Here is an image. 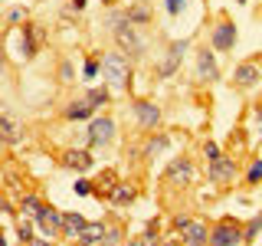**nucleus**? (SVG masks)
<instances>
[{"instance_id": "f257e3e1", "label": "nucleus", "mask_w": 262, "mask_h": 246, "mask_svg": "<svg viewBox=\"0 0 262 246\" xmlns=\"http://www.w3.org/2000/svg\"><path fill=\"white\" fill-rule=\"evenodd\" d=\"M102 79L108 82V86L121 89L131 82V56H125L121 49H115V53H105L102 56Z\"/></svg>"}, {"instance_id": "f03ea898", "label": "nucleus", "mask_w": 262, "mask_h": 246, "mask_svg": "<svg viewBox=\"0 0 262 246\" xmlns=\"http://www.w3.org/2000/svg\"><path fill=\"white\" fill-rule=\"evenodd\" d=\"M246 243V227L233 217H223L210 230V246H243Z\"/></svg>"}, {"instance_id": "7ed1b4c3", "label": "nucleus", "mask_w": 262, "mask_h": 246, "mask_svg": "<svg viewBox=\"0 0 262 246\" xmlns=\"http://www.w3.org/2000/svg\"><path fill=\"white\" fill-rule=\"evenodd\" d=\"M115 39H118V49L121 53H128L131 59H141L147 53V43L144 36L135 30V23H125V27H115Z\"/></svg>"}, {"instance_id": "20e7f679", "label": "nucleus", "mask_w": 262, "mask_h": 246, "mask_svg": "<svg viewBox=\"0 0 262 246\" xmlns=\"http://www.w3.org/2000/svg\"><path fill=\"white\" fill-rule=\"evenodd\" d=\"M89 148H108L115 141V121L108 115H98V118H89Z\"/></svg>"}, {"instance_id": "39448f33", "label": "nucleus", "mask_w": 262, "mask_h": 246, "mask_svg": "<svg viewBox=\"0 0 262 246\" xmlns=\"http://www.w3.org/2000/svg\"><path fill=\"white\" fill-rule=\"evenodd\" d=\"M39 230H43V236H49V240H62V223H66V213L56 210V207H46L36 213V220H33Z\"/></svg>"}, {"instance_id": "423d86ee", "label": "nucleus", "mask_w": 262, "mask_h": 246, "mask_svg": "<svg viewBox=\"0 0 262 246\" xmlns=\"http://www.w3.org/2000/svg\"><path fill=\"white\" fill-rule=\"evenodd\" d=\"M174 227L180 230V236H184V243H210V230L203 220H193V217H174Z\"/></svg>"}, {"instance_id": "0eeeda50", "label": "nucleus", "mask_w": 262, "mask_h": 246, "mask_svg": "<svg viewBox=\"0 0 262 246\" xmlns=\"http://www.w3.org/2000/svg\"><path fill=\"white\" fill-rule=\"evenodd\" d=\"M259 79H262V59H246L233 69V86L243 89V92L252 89V86H259Z\"/></svg>"}, {"instance_id": "6e6552de", "label": "nucleus", "mask_w": 262, "mask_h": 246, "mask_svg": "<svg viewBox=\"0 0 262 246\" xmlns=\"http://www.w3.org/2000/svg\"><path fill=\"white\" fill-rule=\"evenodd\" d=\"M207 177L213 180V184H233V177H236V161L229 158V154H220L216 161L207 164Z\"/></svg>"}, {"instance_id": "1a4fd4ad", "label": "nucleus", "mask_w": 262, "mask_h": 246, "mask_svg": "<svg viewBox=\"0 0 262 246\" xmlns=\"http://www.w3.org/2000/svg\"><path fill=\"white\" fill-rule=\"evenodd\" d=\"M131 109H135V118H138V125H141L144 131H154V128L161 125V109H158L154 102H147V98H138Z\"/></svg>"}, {"instance_id": "9d476101", "label": "nucleus", "mask_w": 262, "mask_h": 246, "mask_svg": "<svg viewBox=\"0 0 262 246\" xmlns=\"http://www.w3.org/2000/svg\"><path fill=\"white\" fill-rule=\"evenodd\" d=\"M167 180H174V184H193L196 180V168L190 164V158H174L167 164Z\"/></svg>"}, {"instance_id": "9b49d317", "label": "nucleus", "mask_w": 262, "mask_h": 246, "mask_svg": "<svg viewBox=\"0 0 262 246\" xmlns=\"http://www.w3.org/2000/svg\"><path fill=\"white\" fill-rule=\"evenodd\" d=\"M62 168H69V171H92L95 158H92V151H85V148H69V151L62 154Z\"/></svg>"}, {"instance_id": "f8f14e48", "label": "nucleus", "mask_w": 262, "mask_h": 246, "mask_svg": "<svg viewBox=\"0 0 262 246\" xmlns=\"http://www.w3.org/2000/svg\"><path fill=\"white\" fill-rule=\"evenodd\" d=\"M233 46H236V27L229 20H220V27H213V49L229 53Z\"/></svg>"}, {"instance_id": "ddd939ff", "label": "nucleus", "mask_w": 262, "mask_h": 246, "mask_svg": "<svg viewBox=\"0 0 262 246\" xmlns=\"http://www.w3.org/2000/svg\"><path fill=\"white\" fill-rule=\"evenodd\" d=\"M196 79H203V82H216L220 79V66H216L210 49H200V53H196Z\"/></svg>"}, {"instance_id": "4468645a", "label": "nucleus", "mask_w": 262, "mask_h": 246, "mask_svg": "<svg viewBox=\"0 0 262 246\" xmlns=\"http://www.w3.org/2000/svg\"><path fill=\"white\" fill-rule=\"evenodd\" d=\"M105 233H108V227L102 223V220H98V223H89L85 230H82L79 233V246H102V240H105Z\"/></svg>"}, {"instance_id": "2eb2a0df", "label": "nucleus", "mask_w": 262, "mask_h": 246, "mask_svg": "<svg viewBox=\"0 0 262 246\" xmlns=\"http://www.w3.org/2000/svg\"><path fill=\"white\" fill-rule=\"evenodd\" d=\"M92 112H95V105L89 98H79V102L66 105V118L69 121H85V118H92Z\"/></svg>"}, {"instance_id": "dca6fc26", "label": "nucleus", "mask_w": 262, "mask_h": 246, "mask_svg": "<svg viewBox=\"0 0 262 246\" xmlns=\"http://www.w3.org/2000/svg\"><path fill=\"white\" fill-rule=\"evenodd\" d=\"M89 227V220L82 213H66V223H62V236L66 240H79V233Z\"/></svg>"}, {"instance_id": "f3484780", "label": "nucleus", "mask_w": 262, "mask_h": 246, "mask_svg": "<svg viewBox=\"0 0 262 246\" xmlns=\"http://www.w3.org/2000/svg\"><path fill=\"white\" fill-rule=\"evenodd\" d=\"M20 210H23V217L36 220V213L43 210V200H39L36 194H23V197H20Z\"/></svg>"}, {"instance_id": "a211bd4d", "label": "nucleus", "mask_w": 262, "mask_h": 246, "mask_svg": "<svg viewBox=\"0 0 262 246\" xmlns=\"http://www.w3.org/2000/svg\"><path fill=\"white\" fill-rule=\"evenodd\" d=\"M125 13H128V20L135 23V27H144V23H151V10H147V4H131Z\"/></svg>"}, {"instance_id": "6ab92c4d", "label": "nucleus", "mask_w": 262, "mask_h": 246, "mask_svg": "<svg viewBox=\"0 0 262 246\" xmlns=\"http://www.w3.org/2000/svg\"><path fill=\"white\" fill-rule=\"evenodd\" d=\"M36 56V30H33V23L23 27V59H33Z\"/></svg>"}, {"instance_id": "aec40b11", "label": "nucleus", "mask_w": 262, "mask_h": 246, "mask_svg": "<svg viewBox=\"0 0 262 246\" xmlns=\"http://www.w3.org/2000/svg\"><path fill=\"white\" fill-rule=\"evenodd\" d=\"M131 200H135V191H131L128 184H118L112 191V203H115V207H125V203H131Z\"/></svg>"}, {"instance_id": "412c9836", "label": "nucleus", "mask_w": 262, "mask_h": 246, "mask_svg": "<svg viewBox=\"0 0 262 246\" xmlns=\"http://www.w3.org/2000/svg\"><path fill=\"white\" fill-rule=\"evenodd\" d=\"M0 135H4V145H13L16 138H20V131H16V121L10 118V112H4V131H0Z\"/></svg>"}, {"instance_id": "4be33fe9", "label": "nucleus", "mask_w": 262, "mask_h": 246, "mask_svg": "<svg viewBox=\"0 0 262 246\" xmlns=\"http://www.w3.org/2000/svg\"><path fill=\"white\" fill-rule=\"evenodd\" d=\"M16 240H20L23 246H30L36 236H33V223H30V217H23L20 223H16Z\"/></svg>"}, {"instance_id": "5701e85b", "label": "nucleus", "mask_w": 262, "mask_h": 246, "mask_svg": "<svg viewBox=\"0 0 262 246\" xmlns=\"http://www.w3.org/2000/svg\"><path fill=\"white\" fill-rule=\"evenodd\" d=\"M4 23L7 27H16V23H27V7H10L4 13Z\"/></svg>"}, {"instance_id": "b1692460", "label": "nucleus", "mask_w": 262, "mask_h": 246, "mask_svg": "<svg viewBox=\"0 0 262 246\" xmlns=\"http://www.w3.org/2000/svg\"><path fill=\"white\" fill-rule=\"evenodd\" d=\"M85 98L95 105V109H102V105H108V89H105V86H102V89H89Z\"/></svg>"}, {"instance_id": "393cba45", "label": "nucleus", "mask_w": 262, "mask_h": 246, "mask_svg": "<svg viewBox=\"0 0 262 246\" xmlns=\"http://www.w3.org/2000/svg\"><path fill=\"white\" fill-rule=\"evenodd\" d=\"M115 180H118V174H115V171H105L102 180H98V194H108V197H112V191L118 187Z\"/></svg>"}, {"instance_id": "a878e982", "label": "nucleus", "mask_w": 262, "mask_h": 246, "mask_svg": "<svg viewBox=\"0 0 262 246\" xmlns=\"http://www.w3.org/2000/svg\"><path fill=\"white\" fill-rule=\"evenodd\" d=\"M259 230H262V210H259L256 217L249 220V223H246V243H252V240H256V236H259Z\"/></svg>"}, {"instance_id": "bb28decb", "label": "nucleus", "mask_w": 262, "mask_h": 246, "mask_svg": "<svg viewBox=\"0 0 262 246\" xmlns=\"http://www.w3.org/2000/svg\"><path fill=\"white\" fill-rule=\"evenodd\" d=\"M167 141H170L167 135H158V138H151V141H147V148H144V154H147V158H151V154L164 151V148H167Z\"/></svg>"}, {"instance_id": "cd10ccee", "label": "nucleus", "mask_w": 262, "mask_h": 246, "mask_svg": "<svg viewBox=\"0 0 262 246\" xmlns=\"http://www.w3.org/2000/svg\"><path fill=\"white\" fill-rule=\"evenodd\" d=\"M59 82H66V86H69V82H76V66H72L69 59L59 63Z\"/></svg>"}, {"instance_id": "c85d7f7f", "label": "nucleus", "mask_w": 262, "mask_h": 246, "mask_svg": "<svg viewBox=\"0 0 262 246\" xmlns=\"http://www.w3.org/2000/svg\"><path fill=\"white\" fill-rule=\"evenodd\" d=\"M259 180H262V161L256 158V161L249 164V171H246V184L252 187V184H259Z\"/></svg>"}, {"instance_id": "c756f323", "label": "nucleus", "mask_w": 262, "mask_h": 246, "mask_svg": "<svg viewBox=\"0 0 262 246\" xmlns=\"http://www.w3.org/2000/svg\"><path fill=\"white\" fill-rule=\"evenodd\" d=\"M187 49H190V43H187V39H180V43H170V46H167V53L174 56V59H184Z\"/></svg>"}, {"instance_id": "7c9ffc66", "label": "nucleus", "mask_w": 262, "mask_h": 246, "mask_svg": "<svg viewBox=\"0 0 262 246\" xmlns=\"http://www.w3.org/2000/svg\"><path fill=\"white\" fill-rule=\"evenodd\" d=\"M98 72H102V63H95V59H89V63H85V69H82V76H85V79H95V76H98Z\"/></svg>"}, {"instance_id": "2f4dec72", "label": "nucleus", "mask_w": 262, "mask_h": 246, "mask_svg": "<svg viewBox=\"0 0 262 246\" xmlns=\"http://www.w3.org/2000/svg\"><path fill=\"white\" fill-rule=\"evenodd\" d=\"M203 154H207V161H216L223 151H220V145H216V141H207V145H203Z\"/></svg>"}, {"instance_id": "473e14b6", "label": "nucleus", "mask_w": 262, "mask_h": 246, "mask_svg": "<svg viewBox=\"0 0 262 246\" xmlns=\"http://www.w3.org/2000/svg\"><path fill=\"white\" fill-rule=\"evenodd\" d=\"M177 63H180V59H174V56L167 53V59H164V66H161V76H170V72L177 69Z\"/></svg>"}, {"instance_id": "72a5a7b5", "label": "nucleus", "mask_w": 262, "mask_h": 246, "mask_svg": "<svg viewBox=\"0 0 262 246\" xmlns=\"http://www.w3.org/2000/svg\"><path fill=\"white\" fill-rule=\"evenodd\" d=\"M144 240H147V246H154V243L161 240V236H158V223H147V233H144Z\"/></svg>"}, {"instance_id": "f704fd0d", "label": "nucleus", "mask_w": 262, "mask_h": 246, "mask_svg": "<svg viewBox=\"0 0 262 246\" xmlns=\"http://www.w3.org/2000/svg\"><path fill=\"white\" fill-rule=\"evenodd\" d=\"M72 191H76L79 197H89V194H92V187H89V180H76V187H72Z\"/></svg>"}, {"instance_id": "c9c22d12", "label": "nucleus", "mask_w": 262, "mask_h": 246, "mask_svg": "<svg viewBox=\"0 0 262 246\" xmlns=\"http://www.w3.org/2000/svg\"><path fill=\"white\" fill-rule=\"evenodd\" d=\"M180 10H184V0H167V13L170 16H177Z\"/></svg>"}, {"instance_id": "e433bc0d", "label": "nucleus", "mask_w": 262, "mask_h": 246, "mask_svg": "<svg viewBox=\"0 0 262 246\" xmlns=\"http://www.w3.org/2000/svg\"><path fill=\"white\" fill-rule=\"evenodd\" d=\"M30 246H49V236H36V240H33Z\"/></svg>"}, {"instance_id": "4c0bfd02", "label": "nucleus", "mask_w": 262, "mask_h": 246, "mask_svg": "<svg viewBox=\"0 0 262 246\" xmlns=\"http://www.w3.org/2000/svg\"><path fill=\"white\" fill-rule=\"evenodd\" d=\"M72 7H76V10H82V7H85V0H69Z\"/></svg>"}, {"instance_id": "58836bf2", "label": "nucleus", "mask_w": 262, "mask_h": 246, "mask_svg": "<svg viewBox=\"0 0 262 246\" xmlns=\"http://www.w3.org/2000/svg\"><path fill=\"white\" fill-rule=\"evenodd\" d=\"M128 246H147V240H144V236H141V240H131Z\"/></svg>"}, {"instance_id": "ea45409f", "label": "nucleus", "mask_w": 262, "mask_h": 246, "mask_svg": "<svg viewBox=\"0 0 262 246\" xmlns=\"http://www.w3.org/2000/svg\"><path fill=\"white\" fill-rule=\"evenodd\" d=\"M105 4H115V0H105Z\"/></svg>"}, {"instance_id": "a19ab883", "label": "nucleus", "mask_w": 262, "mask_h": 246, "mask_svg": "<svg viewBox=\"0 0 262 246\" xmlns=\"http://www.w3.org/2000/svg\"><path fill=\"white\" fill-rule=\"evenodd\" d=\"M239 4H246V0H239Z\"/></svg>"}, {"instance_id": "79ce46f5", "label": "nucleus", "mask_w": 262, "mask_h": 246, "mask_svg": "<svg viewBox=\"0 0 262 246\" xmlns=\"http://www.w3.org/2000/svg\"><path fill=\"white\" fill-rule=\"evenodd\" d=\"M203 246H210V243H203Z\"/></svg>"}, {"instance_id": "37998d69", "label": "nucleus", "mask_w": 262, "mask_h": 246, "mask_svg": "<svg viewBox=\"0 0 262 246\" xmlns=\"http://www.w3.org/2000/svg\"><path fill=\"white\" fill-rule=\"evenodd\" d=\"M76 246H79V243H76Z\"/></svg>"}]
</instances>
